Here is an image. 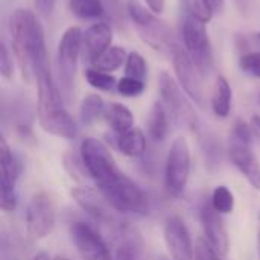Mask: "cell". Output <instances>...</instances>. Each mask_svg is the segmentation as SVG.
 <instances>
[{
    "mask_svg": "<svg viewBox=\"0 0 260 260\" xmlns=\"http://www.w3.org/2000/svg\"><path fill=\"white\" fill-rule=\"evenodd\" d=\"M12 50L23 76L29 81L47 64L44 29L29 9H15L9 18Z\"/></svg>",
    "mask_w": 260,
    "mask_h": 260,
    "instance_id": "6da1fadb",
    "label": "cell"
},
{
    "mask_svg": "<svg viewBox=\"0 0 260 260\" xmlns=\"http://www.w3.org/2000/svg\"><path fill=\"white\" fill-rule=\"evenodd\" d=\"M38 85V104L37 114L40 126L47 133L59 139H75L78 126L70 113L64 107L62 93L56 85L50 67L46 66L35 73Z\"/></svg>",
    "mask_w": 260,
    "mask_h": 260,
    "instance_id": "7a4b0ae2",
    "label": "cell"
},
{
    "mask_svg": "<svg viewBox=\"0 0 260 260\" xmlns=\"http://www.w3.org/2000/svg\"><path fill=\"white\" fill-rule=\"evenodd\" d=\"M81 160L85 172L98 186V190L105 195L113 190L125 177L113 158L110 149L98 139L88 137L81 143Z\"/></svg>",
    "mask_w": 260,
    "mask_h": 260,
    "instance_id": "3957f363",
    "label": "cell"
},
{
    "mask_svg": "<svg viewBox=\"0 0 260 260\" xmlns=\"http://www.w3.org/2000/svg\"><path fill=\"white\" fill-rule=\"evenodd\" d=\"M251 142V128L244 120H238L230 133L229 155L235 168L245 177L251 187L260 190V165L253 152Z\"/></svg>",
    "mask_w": 260,
    "mask_h": 260,
    "instance_id": "277c9868",
    "label": "cell"
},
{
    "mask_svg": "<svg viewBox=\"0 0 260 260\" xmlns=\"http://www.w3.org/2000/svg\"><path fill=\"white\" fill-rule=\"evenodd\" d=\"M82 30L78 26H70L61 35L58 43V78L59 90L69 99L75 87V75L78 59L82 56Z\"/></svg>",
    "mask_w": 260,
    "mask_h": 260,
    "instance_id": "5b68a950",
    "label": "cell"
},
{
    "mask_svg": "<svg viewBox=\"0 0 260 260\" xmlns=\"http://www.w3.org/2000/svg\"><path fill=\"white\" fill-rule=\"evenodd\" d=\"M183 41L186 52L190 55L203 76H207L213 70V52L207 34V23L200 20L198 17L187 14L183 20Z\"/></svg>",
    "mask_w": 260,
    "mask_h": 260,
    "instance_id": "8992f818",
    "label": "cell"
},
{
    "mask_svg": "<svg viewBox=\"0 0 260 260\" xmlns=\"http://www.w3.org/2000/svg\"><path fill=\"white\" fill-rule=\"evenodd\" d=\"M192 158L190 148L186 139L178 137L172 142L169 152L166 155L165 165V189L171 197H180L190 177Z\"/></svg>",
    "mask_w": 260,
    "mask_h": 260,
    "instance_id": "52a82bcc",
    "label": "cell"
},
{
    "mask_svg": "<svg viewBox=\"0 0 260 260\" xmlns=\"http://www.w3.org/2000/svg\"><path fill=\"white\" fill-rule=\"evenodd\" d=\"M172 62L174 70L177 75V81L183 91L201 108L206 107V94H204V76L190 58V55L186 52V49H181L178 46L172 50Z\"/></svg>",
    "mask_w": 260,
    "mask_h": 260,
    "instance_id": "ba28073f",
    "label": "cell"
},
{
    "mask_svg": "<svg viewBox=\"0 0 260 260\" xmlns=\"http://www.w3.org/2000/svg\"><path fill=\"white\" fill-rule=\"evenodd\" d=\"M181 90L183 88L180 87V84L168 72H165V70L160 72L158 93H160V101L166 107L168 113H171L177 122L184 123L190 128H197V125H198L197 114H195L192 105L189 104V101L184 98Z\"/></svg>",
    "mask_w": 260,
    "mask_h": 260,
    "instance_id": "9c48e42d",
    "label": "cell"
},
{
    "mask_svg": "<svg viewBox=\"0 0 260 260\" xmlns=\"http://www.w3.org/2000/svg\"><path fill=\"white\" fill-rule=\"evenodd\" d=\"M56 221L55 206L52 198L46 192L35 193L26 209V232L32 241L47 238Z\"/></svg>",
    "mask_w": 260,
    "mask_h": 260,
    "instance_id": "30bf717a",
    "label": "cell"
},
{
    "mask_svg": "<svg viewBox=\"0 0 260 260\" xmlns=\"http://www.w3.org/2000/svg\"><path fill=\"white\" fill-rule=\"evenodd\" d=\"M0 207L11 213L17 207V181L21 174V163L14 155L6 140H0Z\"/></svg>",
    "mask_w": 260,
    "mask_h": 260,
    "instance_id": "8fae6325",
    "label": "cell"
},
{
    "mask_svg": "<svg viewBox=\"0 0 260 260\" xmlns=\"http://www.w3.org/2000/svg\"><path fill=\"white\" fill-rule=\"evenodd\" d=\"M72 242L82 260H114L102 236L85 222H75L70 227Z\"/></svg>",
    "mask_w": 260,
    "mask_h": 260,
    "instance_id": "7c38bea8",
    "label": "cell"
},
{
    "mask_svg": "<svg viewBox=\"0 0 260 260\" xmlns=\"http://www.w3.org/2000/svg\"><path fill=\"white\" fill-rule=\"evenodd\" d=\"M165 244L172 260H195V247L192 244L187 225L180 216H171L165 224Z\"/></svg>",
    "mask_w": 260,
    "mask_h": 260,
    "instance_id": "4fadbf2b",
    "label": "cell"
},
{
    "mask_svg": "<svg viewBox=\"0 0 260 260\" xmlns=\"http://www.w3.org/2000/svg\"><path fill=\"white\" fill-rule=\"evenodd\" d=\"M200 219L204 229L206 241L219 256H225L230 248V239L221 215L212 207V204H204L200 212Z\"/></svg>",
    "mask_w": 260,
    "mask_h": 260,
    "instance_id": "5bb4252c",
    "label": "cell"
},
{
    "mask_svg": "<svg viewBox=\"0 0 260 260\" xmlns=\"http://www.w3.org/2000/svg\"><path fill=\"white\" fill-rule=\"evenodd\" d=\"M113 32L108 23L98 21L87 27L82 35V59L93 64L105 50L111 47Z\"/></svg>",
    "mask_w": 260,
    "mask_h": 260,
    "instance_id": "9a60e30c",
    "label": "cell"
},
{
    "mask_svg": "<svg viewBox=\"0 0 260 260\" xmlns=\"http://www.w3.org/2000/svg\"><path fill=\"white\" fill-rule=\"evenodd\" d=\"M70 195L76 201V204L94 221H99L102 224H111L114 221V216L110 212V209L113 207L108 204L102 193L98 195L90 187H75L70 190Z\"/></svg>",
    "mask_w": 260,
    "mask_h": 260,
    "instance_id": "2e32d148",
    "label": "cell"
},
{
    "mask_svg": "<svg viewBox=\"0 0 260 260\" xmlns=\"http://www.w3.org/2000/svg\"><path fill=\"white\" fill-rule=\"evenodd\" d=\"M116 148L126 157H142L146 151V137L139 128H131L123 134H114Z\"/></svg>",
    "mask_w": 260,
    "mask_h": 260,
    "instance_id": "e0dca14e",
    "label": "cell"
},
{
    "mask_svg": "<svg viewBox=\"0 0 260 260\" xmlns=\"http://www.w3.org/2000/svg\"><path fill=\"white\" fill-rule=\"evenodd\" d=\"M104 119L114 134H123L134 128V114L126 105L119 102H111L107 105Z\"/></svg>",
    "mask_w": 260,
    "mask_h": 260,
    "instance_id": "ac0fdd59",
    "label": "cell"
},
{
    "mask_svg": "<svg viewBox=\"0 0 260 260\" xmlns=\"http://www.w3.org/2000/svg\"><path fill=\"white\" fill-rule=\"evenodd\" d=\"M169 133V113L161 101L152 104L148 116V136L154 142H163Z\"/></svg>",
    "mask_w": 260,
    "mask_h": 260,
    "instance_id": "d6986e66",
    "label": "cell"
},
{
    "mask_svg": "<svg viewBox=\"0 0 260 260\" xmlns=\"http://www.w3.org/2000/svg\"><path fill=\"white\" fill-rule=\"evenodd\" d=\"M232 101H233V91L232 85L224 76H218L213 85L212 91V110L218 117H229L232 111Z\"/></svg>",
    "mask_w": 260,
    "mask_h": 260,
    "instance_id": "ffe728a7",
    "label": "cell"
},
{
    "mask_svg": "<svg viewBox=\"0 0 260 260\" xmlns=\"http://www.w3.org/2000/svg\"><path fill=\"white\" fill-rule=\"evenodd\" d=\"M107 105L99 94H87L79 105V120L84 126H91L105 116Z\"/></svg>",
    "mask_w": 260,
    "mask_h": 260,
    "instance_id": "44dd1931",
    "label": "cell"
},
{
    "mask_svg": "<svg viewBox=\"0 0 260 260\" xmlns=\"http://www.w3.org/2000/svg\"><path fill=\"white\" fill-rule=\"evenodd\" d=\"M126 58H128V53H126L125 47H122V46H111L108 50H105L91 64V67L110 73V72L117 70L122 64H125L126 62Z\"/></svg>",
    "mask_w": 260,
    "mask_h": 260,
    "instance_id": "7402d4cb",
    "label": "cell"
},
{
    "mask_svg": "<svg viewBox=\"0 0 260 260\" xmlns=\"http://www.w3.org/2000/svg\"><path fill=\"white\" fill-rule=\"evenodd\" d=\"M126 11H128V15L133 20L136 29L146 27L157 20L155 12H152L149 9V6L143 5L140 0H126Z\"/></svg>",
    "mask_w": 260,
    "mask_h": 260,
    "instance_id": "603a6c76",
    "label": "cell"
},
{
    "mask_svg": "<svg viewBox=\"0 0 260 260\" xmlns=\"http://www.w3.org/2000/svg\"><path fill=\"white\" fill-rule=\"evenodd\" d=\"M72 12L79 18H98L104 15L105 5L102 0H69Z\"/></svg>",
    "mask_w": 260,
    "mask_h": 260,
    "instance_id": "cb8c5ba5",
    "label": "cell"
},
{
    "mask_svg": "<svg viewBox=\"0 0 260 260\" xmlns=\"http://www.w3.org/2000/svg\"><path fill=\"white\" fill-rule=\"evenodd\" d=\"M85 79L87 82L96 88V90H102V91H111L114 88H117V81L113 75L98 70L94 67H88L85 70Z\"/></svg>",
    "mask_w": 260,
    "mask_h": 260,
    "instance_id": "d4e9b609",
    "label": "cell"
},
{
    "mask_svg": "<svg viewBox=\"0 0 260 260\" xmlns=\"http://www.w3.org/2000/svg\"><path fill=\"white\" fill-rule=\"evenodd\" d=\"M210 204L219 215H229L235 209V197L227 186H218L213 189Z\"/></svg>",
    "mask_w": 260,
    "mask_h": 260,
    "instance_id": "484cf974",
    "label": "cell"
},
{
    "mask_svg": "<svg viewBox=\"0 0 260 260\" xmlns=\"http://www.w3.org/2000/svg\"><path fill=\"white\" fill-rule=\"evenodd\" d=\"M148 73V66L145 58L139 52H129L125 62V76H131L140 81H145Z\"/></svg>",
    "mask_w": 260,
    "mask_h": 260,
    "instance_id": "4316f807",
    "label": "cell"
},
{
    "mask_svg": "<svg viewBox=\"0 0 260 260\" xmlns=\"http://www.w3.org/2000/svg\"><path fill=\"white\" fill-rule=\"evenodd\" d=\"M119 94L125 98H137L145 91V81L131 78V76H123L117 81V88Z\"/></svg>",
    "mask_w": 260,
    "mask_h": 260,
    "instance_id": "83f0119b",
    "label": "cell"
},
{
    "mask_svg": "<svg viewBox=\"0 0 260 260\" xmlns=\"http://www.w3.org/2000/svg\"><path fill=\"white\" fill-rule=\"evenodd\" d=\"M239 67L244 73L260 79V52H247L239 58Z\"/></svg>",
    "mask_w": 260,
    "mask_h": 260,
    "instance_id": "f1b7e54d",
    "label": "cell"
},
{
    "mask_svg": "<svg viewBox=\"0 0 260 260\" xmlns=\"http://www.w3.org/2000/svg\"><path fill=\"white\" fill-rule=\"evenodd\" d=\"M186 12L198 17L206 23H209L213 17V11L207 6L204 0H186Z\"/></svg>",
    "mask_w": 260,
    "mask_h": 260,
    "instance_id": "f546056e",
    "label": "cell"
},
{
    "mask_svg": "<svg viewBox=\"0 0 260 260\" xmlns=\"http://www.w3.org/2000/svg\"><path fill=\"white\" fill-rule=\"evenodd\" d=\"M195 260H221V256L212 248L207 241L198 239L195 244Z\"/></svg>",
    "mask_w": 260,
    "mask_h": 260,
    "instance_id": "4dcf8cb0",
    "label": "cell"
},
{
    "mask_svg": "<svg viewBox=\"0 0 260 260\" xmlns=\"http://www.w3.org/2000/svg\"><path fill=\"white\" fill-rule=\"evenodd\" d=\"M14 73V64H12V56L6 47L5 43L0 46V75L5 79H11Z\"/></svg>",
    "mask_w": 260,
    "mask_h": 260,
    "instance_id": "1f68e13d",
    "label": "cell"
},
{
    "mask_svg": "<svg viewBox=\"0 0 260 260\" xmlns=\"http://www.w3.org/2000/svg\"><path fill=\"white\" fill-rule=\"evenodd\" d=\"M34 3L41 15H50L55 8V0H34Z\"/></svg>",
    "mask_w": 260,
    "mask_h": 260,
    "instance_id": "d6a6232c",
    "label": "cell"
},
{
    "mask_svg": "<svg viewBox=\"0 0 260 260\" xmlns=\"http://www.w3.org/2000/svg\"><path fill=\"white\" fill-rule=\"evenodd\" d=\"M145 3L149 6V9L155 14H160L165 11V5H166V0H145Z\"/></svg>",
    "mask_w": 260,
    "mask_h": 260,
    "instance_id": "836d02e7",
    "label": "cell"
},
{
    "mask_svg": "<svg viewBox=\"0 0 260 260\" xmlns=\"http://www.w3.org/2000/svg\"><path fill=\"white\" fill-rule=\"evenodd\" d=\"M213 12H219L224 8V0H204Z\"/></svg>",
    "mask_w": 260,
    "mask_h": 260,
    "instance_id": "e575fe53",
    "label": "cell"
},
{
    "mask_svg": "<svg viewBox=\"0 0 260 260\" xmlns=\"http://www.w3.org/2000/svg\"><path fill=\"white\" fill-rule=\"evenodd\" d=\"M114 260H139V256L126 253V251H116V259Z\"/></svg>",
    "mask_w": 260,
    "mask_h": 260,
    "instance_id": "d590c367",
    "label": "cell"
},
{
    "mask_svg": "<svg viewBox=\"0 0 260 260\" xmlns=\"http://www.w3.org/2000/svg\"><path fill=\"white\" fill-rule=\"evenodd\" d=\"M30 260H50V257H49V254L47 253H44V251H41V253H37L34 257Z\"/></svg>",
    "mask_w": 260,
    "mask_h": 260,
    "instance_id": "8d00e7d4",
    "label": "cell"
},
{
    "mask_svg": "<svg viewBox=\"0 0 260 260\" xmlns=\"http://www.w3.org/2000/svg\"><path fill=\"white\" fill-rule=\"evenodd\" d=\"M257 251H259V260H260V230H259V236H257Z\"/></svg>",
    "mask_w": 260,
    "mask_h": 260,
    "instance_id": "74e56055",
    "label": "cell"
},
{
    "mask_svg": "<svg viewBox=\"0 0 260 260\" xmlns=\"http://www.w3.org/2000/svg\"><path fill=\"white\" fill-rule=\"evenodd\" d=\"M53 260H70L69 257H64V256H56Z\"/></svg>",
    "mask_w": 260,
    "mask_h": 260,
    "instance_id": "f35d334b",
    "label": "cell"
},
{
    "mask_svg": "<svg viewBox=\"0 0 260 260\" xmlns=\"http://www.w3.org/2000/svg\"><path fill=\"white\" fill-rule=\"evenodd\" d=\"M257 37H259V41H260V34H259V35H257Z\"/></svg>",
    "mask_w": 260,
    "mask_h": 260,
    "instance_id": "ab89813d",
    "label": "cell"
}]
</instances>
